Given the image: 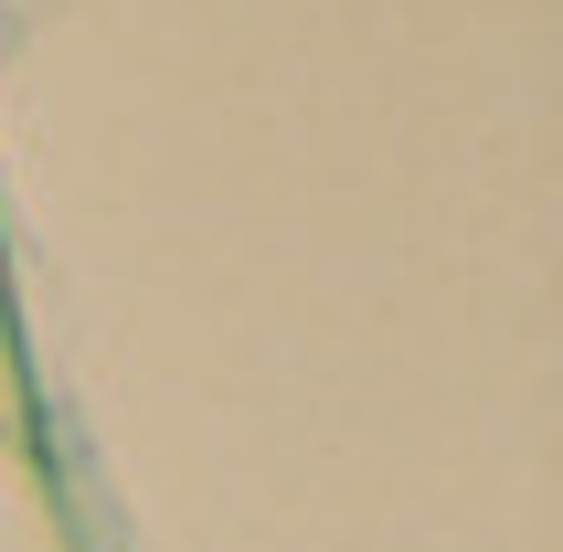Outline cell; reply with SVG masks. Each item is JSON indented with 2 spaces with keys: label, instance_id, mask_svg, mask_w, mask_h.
I'll return each mask as SVG.
<instances>
[{
  "label": "cell",
  "instance_id": "obj_1",
  "mask_svg": "<svg viewBox=\"0 0 563 552\" xmlns=\"http://www.w3.org/2000/svg\"><path fill=\"white\" fill-rule=\"evenodd\" d=\"M0 552H86L75 510H64V478L43 467L32 435H0Z\"/></svg>",
  "mask_w": 563,
  "mask_h": 552
},
{
  "label": "cell",
  "instance_id": "obj_2",
  "mask_svg": "<svg viewBox=\"0 0 563 552\" xmlns=\"http://www.w3.org/2000/svg\"><path fill=\"white\" fill-rule=\"evenodd\" d=\"M0 435H32V383H22V330H11V276H0Z\"/></svg>",
  "mask_w": 563,
  "mask_h": 552
}]
</instances>
